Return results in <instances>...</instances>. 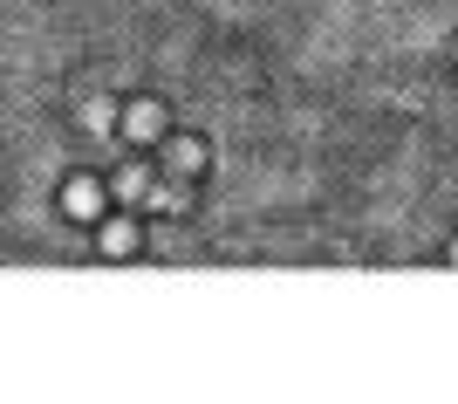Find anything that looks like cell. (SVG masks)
Segmentation results:
<instances>
[{"instance_id":"obj_4","label":"cell","mask_w":458,"mask_h":404,"mask_svg":"<svg viewBox=\"0 0 458 404\" xmlns=\"http://www.w3.org/2000/svg\"><path fill=\"white\" fill-rule=\"evenodd\" d=\"M69 212H96V178H69Z\"/></svg>"},{"instance_id":"obj_3","label":"cell","mask_w":458,"mask_h":404,"mask_svg":"<svg viewBox=\"0 0 458 404\" xmlns=\"http://www.w3.org/2000/svg\"><path fill=\"white\" fill-rule=\"evenodd\" d=\"M123 137H137V144H151V137H157V110H144V103H137V110H131V131H123Z\"/></svg>"},{"instance_id":"obj_1","label":"cell","mask_w":458,"mask_h":404,"mask_svg":"<svg viewBox=\"0 0 458 404\" xmlns=\"http://www.w3.org/2000/svg\"><path fill=\"white\" fill-rule=\"evenodd\" d=\"M151 185H157V178H151V165H123V172L110 178V193L123 199V206H137V199H151Z\"/></svg>"},{"instance_id":"obj_2","label":"cell","mask_w":458,"mask_h":404,"mask_svg":"<svg viewBox=\"0 0 458 404\" xmlns=\"http://www.w3.org/2000/svg\"><path fill=\"white\" fill-rule=\"evenodd\" d=\"M137 247V227L131 219H110V227H103V254H131Z\"/></svg>"}]
</instances>
